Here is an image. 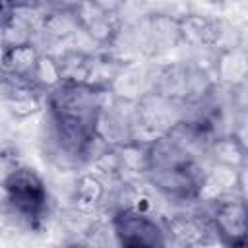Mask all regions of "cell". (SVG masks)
I'll return each instance as SVG.
<instances>
[{
  "label": "cell",
  "mask_w": 248,
  "mask_h": 248,
  "mask_svg": "<svg viewBox=\"0 0 248 248\" xmlns=\"http://www.w3.org/2000/svg\"><path fill=\"white\" fill-rule=\"evenodd\" d=\"M112 87L79 81H62L60 85L48 91L46 103L52 116L78 120L81 124L95 128L99 112L112 99Z\"/></svg>",
  "instance_id": "cell-1"
},
{
  "label": "cell",
  "mask_w": 248,
  "mask_h": 248,
  "mask_svg": "<svg viewBox=\"0 0 248 248\" xmlns=\"http://www.w3.org/2000/svg\"><path fill=\"white\" fill-rule=\"evenodd\" d=\"M4 203L12 213L35 225L43 219L48 205V190L45 180L29 167H16L0 182Z\"/></svg>",
  "instance_id": "cell-2"
},
{
  "label": "cell",
  "mask_w": 248,
  "mask_h": 248,
  "mask_svg": "<svg viewBox=\"0 0 248 248\" xmlns=\"http://www.w3.org/2000/svg\"><path fill=\"white\" fill-rule=\"evenodd\" d=\"M116 244L124 248H157L167 246L165 227L147 211L136 207H118L110 219Z\"/></svg>",
  "instance_id": "cell-3"
},
{
  "label": "cell",
  "mask_w": 248,
  "mask_h": 248,
  "mask_svg": "<svg viewBox=\"0 0 248 248\" xmlns=\"http://www.w3.org/2000/svg\"><path fill=\"white\" fill-rule=\"evenodd\" d=\"M147 182L167 200L170 202H192L198 200L200 182L203 172L196 161L184 167H169V169H149L145 172Z\"/></svg>",
  "instance_id": "cell-4"
},
{
  "label": "cell",
  "mask_w": 248,
  "mask_h": 248,
  "mask_svg": "<svg viewBox=\"0 0 248 248\" xmlns=\"http://www.w3.org/2000/svg\"><path fill=\"white\" fill-rule=\"evenodd\" d=\"M211 225L217 240L225 246H242L248 232V211L244 196H225L213 202Z\"/></svg>",
  "instance_id": "cell-5"
},
{
  "label": "cell",
  "mask_w": 248,
  "mask_h": 248,
  "mask_svg": "<svg viewBox=\"0 0 248 248\" xmlns=\"http://www.w3.org/2000/svg\"><path fill=\"white\" fill-rule=\"evenodd\" d=\"M74 14L79 31L101 46H110L122 31V19L118 14H105L91 0H83L74 10Z\"/></svg>",
  "instance_id": "cell-6"
},
{
  "label": "cell",
  "mask_w": 248,
  "mask_h": 248,
  "mask_svg": "<svg viewBox=\"0 0 248 248\" xmlns=\"http://www.w3.org/2000/svg\"><path fill=\"white\" fill-rule=\"evenodd\" d=\"M165 234L170 236L172 244L178 246H200L207 244V236L215 234V229L211 225V219L202 215H190V213H178L165 221Z\"/></svg>",
  "instance_id": "cell-7"
},
{
  "label": "cell",
  "mask_w": 248,
  "mask_h": 248,
  "mask_svg": "<svg viewBox=\"0 0 248 248\" xmlns=\"http://www.w3.org/2000/svg\"><path fill=\"white\" fill-rule=\"evenodd\" d=\"M39 54L41 52L33 41L2 48L0 78H4L6 81H31Z\"/></svg>",
  "instance_id": "cell-8"
},
{
  "label": "cell",
  "mask_w": 248,
  "mask_h": 248,
  "mask_svg": "<svg viewBox=\"0 0 248 248\" xmlns=\"http://www.w3.org/2000/svg\"><path fill=\"white\" fill-rule=\"evenodd\" d=\"M143 41H145V46H151L153 52H163V50L178 46L182 43L178 17H172L169 14L147 16Z\"/></svg>",
  "instance_id": "cell-9"
},
{
  "label": "cell",
  "mask_w": 248,
  "mask_h": 248,
  "mask_svg": "<svg viewBox=\"0 0 248 248\" xmlns=\"http://www.w3.org/2000/svg\"><path fill=\"white\" fill-rule=\"evenodd\" d=\"M180 39L190 46H215L223 35V23L198 14L178 17Z\"/></svg>",
  "instance_id": "cell-10"
},
{
  "label": "cell",
  "mask_w": 248,
  "mask_h": 248,
  "mask_svg": "<svg viewBox=\"0 0 248 248\" xmlns=\"http://www.w3.org/2000/svg\"><path fill=\"white\" fill-rule=\"evenodd\" d=\"M4 79V78H2ZM4 91V107L14 118H29L41 110V95L39 89L31 81H6Z\"/></svg>",
  "instance_id": "cell-11"
},
{
  "label": "cell",
  "mask_w": 248,
  "mask_h": 248,
  "mask_svg": "<svg viewBox=\"0 0 248 248\" xmlns=\"http://www.w3.org/2000/svg\"><path fill=\"white\" fill-rule=\"evenodd\" d=\"M207 153L213 159L215 165L231 169V170H240L244 169L246 161V145L244 140L236 132H227L213 136L207 141Z\"/></svg>",
  "instance_id": "cell-12"
},
{
  "label": "cell",
  "mask_w": 248,
  "mask_h": 248,
  "mask_svg": "<svg viewBox=\"0 0 248 248\" xmlns=\"http://www.w3.org/2000/svg\"><path fill=\"white\" fill-rule=\"evenodd\" d=\"M215 76L221 83L229 87H238L246 79L248 72V58H246V48L240 45H231L219 48L213 64Z\"/></svg>",
  "instance_id": "cell-13"
},
{
  "label": "cell",
  "mask_w": 248,
  "mask_h": 248,
  "mask_svg": "<svg viewBox=\"0 0 248 248\" xmlns=\"http://www.w3.org/2000/svg\"><path fill=\"white\" fill-rule=\"evenodd\" d=\"M39 31L48 41H66V39L74 37L79 31V25H78L74 10L52 8V10L43 14Z\"/></svg>",
  "instance_id": "cell-14"
},
{
  "label": "cell",
  "mask_w": 248,
  "mask_h": 248,
  "mask_svg": "<svg viewBox=\"0 0 248 248\" xmlns=\"http://www.w3.org/2000/svg\"><path fill=\"white\" fill-rule=\"evenodd\" d=\"M105 182L99 174H93V172H87V174H81L78 176L76 184H74V203L78 207V211H93L97 205H101L103 198H105Z\"/></svg>",
  "instance_id": "cell-15"
},
{
  "label": "cell",
  "mask_w": 248,
  "mask_h": 248,
  "mask_svg": "<svg viewBox=\"0 0 248 248\" xmlns=\"http://www.w3.org/2000/svg\"><path fill=\"white\" fill-rule=\"evenodd\" d=\"M91 56L83 50H66L58 58L60 70H62V81H79L87 83L89 68H91Z\"/></svg>",
  "instance_id": "cell-16"
},
{
  "label": "cell",
  "mask_w": 248,
  "mask_h": 248,
  "mask_svg": "<svg viewBox=\"0 0 248 248\" xmlns=\"http://www.w3.org/2000/svg\"><path fill=\"white\" fill-rule=\"evenodd\" d=\"M31 83L37 89H45V91H50L56 85H60L62 83V70H60L58 58L48 54V52H41L37 58L33 76H31Z\"/></svg>",
  "instance_id": "cell-17"
},
{
  "label": "cell",
  "mask_w": 248,
  "mask_h": 248,
  "mask_svg": "<svg viewBox=\"0 0 248 248\" xmlns=\"http://www.w3.org/2000/svg\"><path fill=\"white\" fill-rule=\"evenodd\" d=\"M33 31H35L33 25L16 12V16L12 17V21L0 33V46L6 48V46L21 45V43H31L33 41Z\"/></svg>",
  "instance_id": "cell-18"
},
{
  "label": "cell",
  "mask_w": 248,
  "mask_h": 248,
  "mask_svg": "<svg viewBox=\"0 0 248 248\" xmlns=\"http://www.w3.org/2000/svg\"><path fill=\"white\" fill-rule=\"evenodd\" d=\"M16 16V2L14 0H0V33Z\"/></svg>",
  "instance_id": "cell-19"
},
{
  "label": "cell",
  "mask_w": 248,
  "mask_h": 248,
  "mask_svg": "<svg viewBox=\"0 0 248 248\" xmlns=\"http://www.w3.org/2000/svg\"><path fill=\"white\" fill-rule=\"evenodd\" d=\"M105 14H120L128 0H91Z\"/></svg>",
  "instance_id": "cell-20"
},
{
  "label": "cell",
  "mask_w": 248,
  "mask_h": 248,
  "mask_svg": "<svg viewBox=\"0 0 248 248\" xmlns=\"http://www.w3.org/2000/svg\"><path fill=\"white\" fill-rule=\"evenodd\" d=\"M52 8H62V10H76L83 0H50Z\"/></svg>",
  "instance_id": "cell-21"
}]
</instances>
